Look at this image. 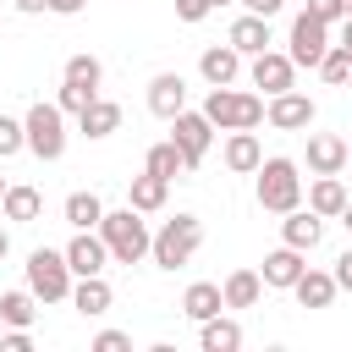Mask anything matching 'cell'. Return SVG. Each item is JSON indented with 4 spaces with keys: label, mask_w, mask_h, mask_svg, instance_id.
Returning a JSON list of instances; mask_svg holds the SVG:
<instances>
[{
    "label": "cell",
    "mask_w": 352,
    "mask_h": 352,
    "mask_svg": "<svg viewBox=\"0 0 352 352\" xmlns=\"http://www.w3.org/2000/svg\"><path fill=\"white\" fill-rule=\"evenodd\" d=\"M248 77H253V88H264V94H286V88H297V60H292L286 50H264V55H253Z\"/></svg>",
    "instance_id": "10"
},
{
    "label": "cell",
    "mask_w": 352,
    "mask_h": 352,
    "mask_svg": "<svg viewBox=\"0 0 352 352\" xmlns=\"http://www.w3.org/2000/svg\"><path fill=\"white\" fill-rule=\"evenodd\" d=\"M60 82L99 88V82H104V66H99V55H72V60H66V72H60Z\"/></svg>",
    "instance_id": "32"
},
{
    "label": "cell",
    "mask_w": 352,
    "mask_h": 352,
    "mask_svg": "<svg viewBox=\"0 0 352 352\" xmlns=\"http://www.w3.org/2000/svg\"><path fill=\"white\" fill-rule=\"evenodd\" d=\"M22 148H28L22 121H16V116H0V160H11V154H22Z\"/></svg>",
    "instance_id": "34"
},
{
    "label": "cell",
    "mask_w": 352,
    "mask_h": 352,
    "mask_svg": "<svg viewBox=\"0 0 352 352\" xmlns=\"http://www.w3.org/2000/svg\"><path fill=\"white\" fill-rule=\"evenodd\" d=\"M204 116L214 121V132H253L264 121V94H248V88H209L204 99Z\"/></svg>",
    "instance_id": "3"
},
{
    "label": "cell",
    "mask_w": 352,
    "mask_h": 352,
    "mask_svg": "<svg viewBox=\"0 0 352 352\" xmlns=\"http://www.w3.org/2000/svg\"><path fill=\"white\" fill-rule=\"evenodd\" d=\"M60 214H66L72 231H99V220H104V198H99V192H72Z\"/></svg>",
    "instance_id": "28"
},
{
    "label": "cell",
    "mask_w": 352,
    "mask_h": 352,
    "mask_svg": "<svg viewBox=\"0 0 352 352\" xmlns=\"http://www.w3.org/2000/svg\"><path fill=\"white\" fill-rule=\"evenodd\" d=\"M0 330H6V314H0Z\"/></svg>",
    "instance_id": "49"
},
{
    "label": "cell",
    "mask_w": 352,
    "mask_h": 352,
    "mask_svg": "<svg viewBox=\"0 0 352 352\" xmlns=\"http://www.w3.org/2000/svg\"><path fill=\"white\" fill-rule=\"evenodd\" d=\"M302 270H308V253H302V248H292V242H280L275 253H264V270H258V275H264V286H275V292H292Z\"/></svg>",
    "instance_id": "12"
},
{
    "label": "cell",
    "mask_w": 352,
    "mask_h": 352,
    "mask_svg": "<svg viewBox=\"0 0 352 352\" xmlns=\"http://www.w3.org/2000/svg\"><path fill=\"white\" fill-rule=\"evenodd\" d=\"M99 236H104V248H110L116 264H138V258H148V248H154V231H148V220H143L132 204H126V209H104Z\"/></svg>",
    "instance_id": "2"
},
{
    "label": "cell",
    "mask_w": 352,
    "mask_h": 352,
    "mask_svg": "<svg viewBox=\"0 0 352 352\" xmlns=\"http://www.w3.org/2000/svg\"><path fill=\"white\" fill-rule=\"evenodd\" d=\"M94 99H99V88H82V82H60V94H55V104H60L66 116H82Z\"/></svg>",
    "instance_id": "33"
},
{
    "label": "cell",
    "mask_w": 352,
    "mask_h": 352,
    "mask_svg": "<svg viewBox=\"0 0 352 352\" xmlns=\"http://www.w3.org/2000/svg\"><path fill=\"white\" fill-rule=\"evenodd\" d=\"M170 143L182 148L187 170H198L204 154H209V143H214V121L204 110H182V116H170Z\"/></svg>",
    "instance_id": "7"
},
{
    "label": "cell",
    "mask_w": 352,
    "mask_h": 352,
    "mask_svg": "<svg viewBox=\"0 0 352 352\" xmlns=\"http://www.w3.org/2000/svg\"><path fill=\"white\" fill-rule=\"evenodd\" d=\"M346 170H352V154H346Z\"/></svg>",
    "instance_id": "50"
},
{
    "label": "cell",
    "mask_w": 352,
    "mask_h": 352,
    "mask_svg": "<svg viewBox=\"0 0 352 352\" xmlns=\"http://www.w3.org/2000/svg\"><path fill=\"white\" fill-rule=\"evenodd\" d=\"M198 346H204V352H236V346H242V324L226 319V314H214V319L198 324Z\"/></svg>",
    "instance_id": "27"
},
{
    "label": "cell",
    "mask_w": 352,
    "mask_h": 352,
    "mask_svg": "<svg viewBox=\"0 0 352 352\" xmlns=\"http://www.w3.org/2000/svg\"><path fill=\"white\" fill-rule=\"evenodd\" d=\"M110 302H116V292H110V280H104V275H77V286H72V308H77L82 319L110 314Z\"/></svg>",
    "instance_id": "18"
},
{
    "label": "cell",
    "mask_w": 352,
    "mask_h": 352,
    "mask_svg": "<svg viewBox=\"0 0 352 352\" xmlns=\"http://www.w3.org/2000/svg\"><path fill=\"white\" fill-rule=\"evenodd\" d=\"M242 55H264L270 50V16H253V11H242L236 22H231V33H226Z\"/></svg>",
    "instance_id": "22"
},
{
    "label": "cell",
    "mask_w": 352,
    "mask_h": 352,
    "mask_svg": "<svg viewBox=\"0 0 352 352\" xmlns=\"http://www.w3.org/2000/svg\"><path fill=\"white\" fill-rule=\"evenodd\" d=\"M220 160H226V170H231V176H253V170L264 165V143H258L253 132H226Z\"/></svg>",
    "instance_id": "16"
},
{
    "label": "cell",
    "mask_w": 352,
    "mask_h": 352,
    "mask_svg": "<svg viewBox=\"0 0 352 352\" xmlns=\"http://www.w3.org/2000/svg\"><path fill=\"white\" fill-rule=\"evenodd\" d=\"M198 248H204V220H198V214H176V220H165V226L154 231L148 258H154L160 270H182V264H192Z\"/></svg>",
    "instance_id": "5"
},
{
    "label": "cell",
    "mask_w": 352,
    "mask_h": 352,
    "mask_svg": "<svg viewBox=\"0 0 352 352\" xmlns=\"http://www.w3.org/2000/svg\"><path fill=\"white\" fill-rule=\"evenodd\" d=\"M22 132H28V154H38L44 165H55L60 154H66V110L60 104H28V116H22Z\"/></svg>",
    "instance_id": "6"
},
{
    "label": "cell",
    "mask_w": 352,
    "mask_h": 352,
    "mask_svg": "<svg viewBox=\"0 0 352 352\" xmlns=\"http://www.w3.org/2000/svg\"><path fill=\"white\" fill-rule=\"evenodd\" d=\"M0 314H6V324H22V330H33V319H38V297L22 286V292H6L0 297Z\"/></svg>",
    "instance_id": "30"
},
{
    "label": "cell",
    "mask_w": 352,
    "mask_h": 352,
    "mask_svg": "<svg viewBox=\"0 0 352 352\" xmlns=\"http://www.w3.org/2000/svg\"><path fill=\"white\" fill-rule=\"evenodd\" d=\"M148 110H154L160 121L182 116V110H187V77H182V72H154V77H148Z\"/></svg>",
    "instance_id": "11"
},
{
    "label": "cell",
    "mask_w": 352,
    "mask_h": 352,
    "mask_svg": "<svg viewBox=\"0 0 352 352\" xmlns=\"http://www.w3.org/2000/svg\"><path fill=\"white\" fill-rule=\"evenodd\" d=\"M242 6H248V11H253V16H275V11H280V6H286V0H242Z\"/></svg>",
    "instance_id": "40"
},
{
    "label": "cell",
    "mask_w": 352,
    "mask_h": 352,
    "mask_svg": "<svg viewBox=\"0 0 352 352\" xmlns=\"http://www.w3.org/2000/svg\"><path fill=\"white\" fill-rule=\"evenodd\" d=\"M346 154H352V143L336 138V132H314L308 138V170L314 176H341L346 170Z\"/></svg>",
    "instance_id": "13"
},
{
    "label": "cell",
    "mask_w": 352,
    "mask_h": 352,
    "mask_svg": "<svg viewBox=\"0 0 352 352\" xmlns=\"http://www.w3.org/2000/svg\"><path fill=\"white\" fill-rule=\"evenodd\" d=\"M336 270H302L297 275V286H292V297L302 302V308H330L336 302Z\"/></svg>",
    "instance_id": "20"
},
{
    "label": "cell",
    "mask_w": 352,
    "mask_h": 352,
    "mask_svg": "<svg viewBox=\"0 0 352 352\" xmlns=\"http://www.w3.org/2000/svg\"><path fill=\"white\" fill-rule=\"evenodd\" d=\"M72 264H66V248H33L28 253V292L38 302H72Z\"/></svg>",
    "instance_id": "4"
},
{
    "label": "cell",
    "mask_w": 352,
    "mask_h": 352,
    "mask_svg": "<svg viewBox=\"0 0 352 352\" xmlns=\"http://www.w3.org/2000/svg\"><path fill=\"white\" fill-rule=\"evenodd\" d=\"M28 346H33V330H22V324L0 330V352H28Z\"/></svg>",
    "instance_id": "35"
},
{
    "label": "cell",
    "mask_w": 352,
    "mask_h": 352,
    "mask_svg": "<svg viewBox=\"0 0 352 352\" xmlns=\"http://www.w3.org/2000/svg\"><path fill=\"white\" fill-rule=\"evenodd\" d=\"M6 253H11V231L0 226V258H6Z\"/></svg>",
    "instance_id": "44"
},
{
    "label": "cell",
    "mask_w": 352,
    "mask_h": 352,
    "mask_svg": "<svg viewBox=\"0 0 352 352\" xmlns=\"http://www.w3.org/2000/svg\"><path fill=\"white\" fill-rule=\"evenodd\" d=\"M319 236H324V214H314V209H286V220H280V242H292V248H302V253H314L319 248Z\"/></svg>",
    "instance_id": "17"
},
{
    "label": "cell",
    "mask_w": 352,
    "mask_h": 352,
    "mask_svg": "<svg viewBox=\"0 0 352 352\" xmlns=\"http://www.w3.org/2000/svg\"><path fill=\"white\" fill-rule=\"evenodd\" d=\"M336 286H341V292H352V248L336 258Z\"/></svg>",
    "instance_id": "39"
},
{
    "label": "cell",
    "mask_w": 352,
    "mask_h": 352,
    "mask_svg": "<svg viewBox=\"0 0 352 352\" xmlns=\"http://www.w3.org/2000/svg\"><path fill=\"white\" fill-rule=\"evenodd\" d=\"M220 292H226V308H258V297H264V275H258V270H231Z\"/></svg>",
    "instance_id": "26"
},
{
    "label": "cell",
    "mask_w": 352,
    "mask_h": 352,
    "mask_svg": "<svg viewBox=\"0 0 352 352\" xmlns=\"http://www.w3.org/2000/svg\"><path fill=\"white\" fill-rule=\"evenodd\" d=\"M341 50L352 55V16H346V28H341Z\"/></svg>",
    "instance_id": "43"
},
{
    "label": "cell",
    "mask_w": 352,
    "mask_h": 352,
    "mask_svg": "<svg viewBox=\"0 0 352 352\" xmlns=\"http://www.w3.org/2000/svg\"><path fill=\"white\" fill-rule=\"evenodd\" d=\"M66 264H72V275H104V264H110L104 236H99V231H77V236L66 242Z\"/></svg>",
    "instance_id": "14"
},
{
    "label": "cell",
    "mask_w": 352,
    "mask_h": 352,
    "mask_svg": "<svg viewBox=\"0 0 352 352\" xmlns=\"http://www.w3.org/2000/svg\"><path fill=\"white\" fill-rule=\"evenodd\" d=\"M0 214H6L11 226H33V220L44 214V192L28 187V182H16V187L6 192V204H0Z\"/></svg>",
    "instance_id": "24"
},
{
    "label": "cell",
    "mask_w": 352,
    "mask_h": 352,
    "mask_svg": "<svg viewBox=\"0 0 352 352\" xmlns=\"http://www.w3.org/2000/svg\"><path fill=\"white\" fill-rule=\"evenodd\" d=\"M198 72H204V82L209 88H226V82H236V72H242V50L226 38V44H209L204 55H198Z\"/></svg>",
    "instance_id": "15"
},
{
    "label": "cell",
    "mask_w": 352,
    "mask_h": 352,
    "mask_svg": "<svg viewBox=\"0 0 352 352\" xmlns=\"http://www.w3.org/2000/svg\"><path fill=\"white\" fill-rule=\"evenodd\" d=\"M341 226H346V231H352V198H346V209H341Z\"/></svg>",
    "instance_id": "45"
},
{
    "label": "cell",
    "mask_w": 352,
    "mask_h": 352,
    "mask_svg": "<svg viewBox=\"0 0 352 352\" xmlns=\"http://www.w3.org/2000/svg\"><path fill=\"white\" fill-rule=\"evenodd\" d=\"M209 11H214L209 0H176V22H204Z\"/></svg>",
    "instance_id": "38"
},
{
    "label": "cell",
    "mask_w": 352,
    "mask_h": 352,
    "mask_svg": "<svg viewBox=\"0 0 352 352\" xmlns=\"http://www.w3.org/2000/svg\"><path fill=\"white\" fill-rule=\"evenodd\" d=\"M126 346H132L126 330H99V336H94V352H126Z\"/></svg>",
    "instance_id": "36"
},
{
    "label": "cell",
    "mask_w": 352,
    "mask_h": 352,
    "mask_svg": "<svg viewBox=\"0 0 352 352\" xmlns=\"http://www.w3.org/2000/svg\"><path fill=\"white\" fill-rule=\"evenodd\" d=\"M143 170H154V176H165V182H176V176H187V160H182V148L165 138V143H154L148 154H143Z\"/></svg>",
    "instance_id": "29"
},
{
    "label": "cell",
    "mask_w": 352,
    "mask_h": 352,
    "mask_svg": "<svg viewBox=\"0 0 352 352\" xmlns=\"http://www.w3.org/2000/svg\"><path fill=\"white\" fill-rule=\"evenodd\" d=\"M302 11H308V16H319V22H346V11H341V0H308Z\"/></svg>",
    "instance_id": "37"
},
{
    "label": "cell",
    "mask_w": 352,
    "mask_h": 352,
    "mask_svg": "<svg viewBox=\"0 0 352 352\" xmlns=\"http://www.w3.org/2000/svg\"><path fill=\"white\" fill-rule=\"evenodd\" d=\"M22 16H38V11H50V0H11Z\"/></svg>",
    "instance_id": "42"
},
{
    "label": "cell",
    "mask_w": 352,
    "mask_h": 352,
    "mask_svg": "<svg viewBox=\"0 0 352 352\" xmlns=\"http://www.w3.org/2000/svg\"><path fill=\"white\" fill-rule=\"evenodd\" d=\"M209 6H214V11H220V6H231V0H209Z\"/></svg>",
    "instance_id": "47"
},
{
    "label": "cell",
    "mask_w": 352,
    "mask_h": 352,
    "mask_svg": "<svg viewBox=\"0 0 352 352\" xmlns=\"http://www.w3.org/2000/svg\"><path fill=\"white\" fill-rule=\"evenodd\" d=\"M324 50H330V22H319V16L297 11V16H292V50H286V55H292L297 66H308V72H314V66L324 60Z\"/></svg>",
    "instance_id": "8"
},
{
    "label": "cell",
    "mask_w": 352,
    "mask_h": 352,
    "mask_svg": "<svg viewBox=\"0 0 352 352\" xmlns=\"http://www.w3.org/2000/svg\"><path fill=\"white\" fill-rule=\"evenodd\" d=\"M308 209L324 214V220H341V209H346V182H341V176H314V182H308Z\"/></svg>",
    "instance_id": "21"
},
{
    "label": "cell",
    "mask_w": 352,
    "mask_h": 352,
    "mask_svg": "<svg viewBox=\"0 0 352 352\" xmlns=\"http://www.w3.org/2000/svg\"><path fill=\"white\" fill-rule=\"evenodd\" d=\"M6 192H11V182H6V176H0V204H6Z\"/></svg>",
    "instance_id": "46"
},
{
    "label": "cell",
    "mask_w": 352,
    "mask_h": 352,
    "mask_svg": "<svg viewBox=\"0 0 352 352\" xmlns=\"http://www.w3.org/2000/svg\"><path fill=\"white\" fill-rule=\"evenodd\" d=\"M253 198H258V209H270V214L297 209V204H302V176H297V160L270 154V160L253 170Z\"/></svg>",
    "instance_id": "1"
},
{
    "label": "cell",
    "mask_w": 352,
    "mask_h": 352,
    "mask_svg": "<svg viewBox=\"0 0 352 352\" xmlns=\"http://www.w3.org/2000/svg\"><path fill=\"white\" fill-rule=\"evenodd\" d=\"M165 198H170V182H165V176H154V170H143V176H132V182H126V204H132L138 214H160V209H165Z\"/></svg>",
    "instance_id": "19"
},
{
    "label": "cell",
    "mask_w": 352,
    "mask_h": 352,
    "mask_svg": "<svg viewBox=\"0 0 352 352\" xmlns=\"http://www.w3.org/2000/svg\"><path fill=\"white\" fill-rule=\"evenodd\" d=\"M314 99L308 94H297V88H286V94H270L264 99V121L275 126V132H308L314 126Z\"/></svg>",
    "instance_id": "9"
},
{
    "label": "cell",
    "mask_w": 352,
    "mask_h": 352,
    "mask_svg": "<svg viewBox=\"0 0 352 352\" xmlns=\"http://www.w3.org/2000/svg\"><path fill=\"white\" fill-rule=\"evenodd\" d=\"M220 308H226V292H220L214 280H192V286L182 292V314H187V319H198V324H204V319H214Z\"/></svg>",
    "instance_id": "25"
},
{
    "label": "cell",
    "mask_w": 352,
    "mask_h": 352,
    "mask_svg": "<svg viewBox=\"0 0 352 352\" xmlns=\"http://www.w3.org/2000/svg\"><path fill=\"white\" fill-rule=\"evenodd\" d=\"M341 11H346V16H352V0H341Z\"/></svg>",
    "instance_id": "48"
},
{
    "label": "cell",
    "mask_w": 352,
    "mask_h": 352,
    "mask_svg": "<svg viewBox=\"0 0 352 352\" xmlns=\"http://www.w3.org/2000/svg\"><path fill=\"white\" fill-rule=\"evenodd\" d=\"M314 72H319L330 88H346V82H352V55H346L341 44H330V50H324V60H319Z\"/></svg>",
    "instance_id": "31"
},
{
    "label": "cell",
    "mask_w": 352,
    "mask_h": 352,
    "mask_svg": "<svg viewBox=\"0 0 352 352\" xmlns=\"http://www.w3.org/2000/svg\"><path fill=\"white\" fill-rule=\"evenodd\" d=\"M77 132H82V138H94V143H99V138H110V132H121V104H116V99H94V104L77 116Z\"/></svg>",
    "instance_id": "23"
},
{
    "label": "cell",
    "mask_w": 352,
    "mask_h": 352,
    "mask_svg": "<svg viewBox=\"0 0 352 352\" xmlns=\"http://www.w3.org/2000/svg\"><path fill=\"white\" fill-rule=\"evenodd\" d=\"M82 6H88V0H50V11H55V16H77Z\"/></svg>",
    "instance_id": "41"
}]
</instances>
